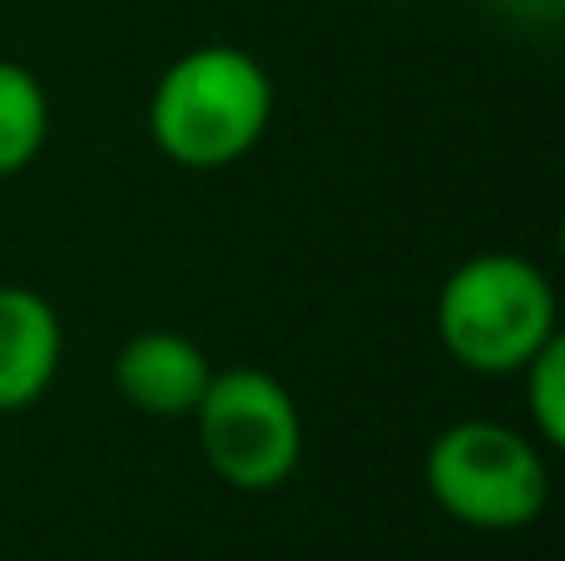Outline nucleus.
<instances>
[{
	"label": "nucleus",
	"instance_id": "4",
	"mask_svg": "<svg viewBox=\"0 0 565 561\" xmlns=\"http://www.w3.org/2000/svg\"><path fill=\"white\" fill-rule=\"evenodd\" d=\"M194 423L204 463L234 493H278L302 463V413L268 368L238 363L214 373Z\"/></svg>",
	"mask_w": 565,
	"mask_h": 561
},
{
	"label": "nucleus",
	"instance_id": "3",
	"mask_svg": "<svg viewBox=\"0 0 565 561\" xmlns=\"http://www.w3.org/2000/svg\"><path fill=\"white\" fill-rule=\"evenodd\" d=\"M422 477L431 502L471 532H521L541 517L551 493L541 447L516 427L487 417L451 423L431 437Z\"/></svg>",
	"mask_w": 565,
	"mask_h": 561
},
{
	"label": "nucleus",
	"instance_id": "6",
	"mask_svg": "<svg viewBox=\"0 0 565 561\" xmlns=\"http://www.w3.org/2000/svg\"><path fill=\"white\" fill-rule=\"evenodd\" d=\"M65 353V328L45 294L0 284V413H25L50 393Z\"/></svg>",
	"mask_w": 565,
	"mask_h": 561
},
{
	"label": "nucleus",
	"instance_id": "1",
	"mask_svg": "<svg viewBox=\"0 0 565 561\" xmlns=\"http://www.w3.org/2000/svg\"><path fill=\"white\" fill-rule=\"evenodd\" d=\"M274 125V80L238 45H194L154 80L149 139L179 169H228Z\"/></svg>",
	"mask_w": 565,
	"mask_h": 561
},
{
	"label": "nucleus",
	"instance_id": "7",
	"mask_svg": "<svg viewBox=\"0 0 565 561\" xmlns=\"http://www.w3.org/2000/svg\"><path fill=\"white\" fill-rule=\"evenodd\" d=\"M50 139V95L20 60H0V179L40 159Z\"/></svg>",
	"mask_w": 565,
	"mask_h": 561
},
{
	"label": "nucleus",
	"instance_id": "2",
	"mask_svg": "<svg viewBox=\"0 0 565 561\" xmlns=\"http://www.w3.org/2000/svg\"><path fill=\"white\" fill-rule=\"evenodd\" d=\"M437 338L467 373L511 378L556 338V288L521 254H477L441 284Z\"/></svg>",
	"mask_w": 565,
	"mask_h": 561
},
{
	"label": "nucleus",
	"instance_id": "5",
	"mask_svg": "<svg viewBox=\"0 0 565 561\" xmlns=\"http://www.w3.org/2000/svg\"><path fill=\"white\" fill-rule=\"evenodd\" d=\"M209 378H214L209 353L174 328L135 334L115 353V388L129 407L149 417H194Z\"/></svg>",
	"mask_w": 565,
	"mask_h": 561
},
{
	"label": "nucleus",
	"instance_id": "9",
	"mask_svg": "<svg viewBox=\"0 0 565 561\" xmlns=\"http://www.w3.org/2000/svg\"><path fill=\"white\" fill-rule=\"evenodd\" d=\"M501 6H507L511 15H521V20H541V25H551V20H561L565 0H501Z\"/></svg>",
	"mask_w": 565,
	"mask_h": 561
},
{
	"label": "nucleus",
	"instance_id": "8",
	"mask_svg": "<svg viewBox=\"0 0 565 561\" xmlns=\"http://www.w3.org/2000/svg\"><path fill=\"white\" fill-rule=\"evenodd\" d=\"M526 413L536 427V443L565 447V338L556 334L526 368Z\"/></svg>",
	"mask_w": 565,
	"mask_h": 561
}]
</instances>
